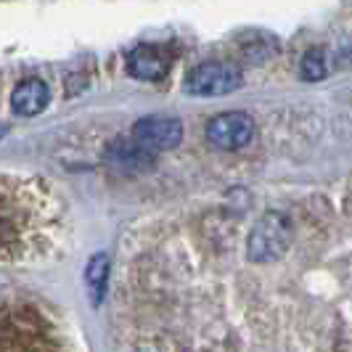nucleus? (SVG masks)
Here are the masks:
<instances>
[{
  "mask_svg": "<svg viewBox=\"0 0 352 352\" xmlns=\"http://www.w3.org/2000/svg\"><path fill=\"white\" fill-rule=\"evenodd\" d=\"M106 162L117 173H143L154 164V151L135 141H114L106 148Z\"/></svg>",
  "mask_w": 352,
  "mask_h": 352,
  "instance_id": "nucleus-6",
  "label": "nucleus"
},
{
  "mask_svg": "<svg viewBox=\"0 0 352 352\" xmlns=\"http://www.w3.org/2000/svg\"><path fill=\"white\" fill-rule=\"evenodd\" d=\"M326 53L323 48H313V51L305 53V58H302V77L305 80H310V82H318V80H323L326 77V58H323Z\"/></svg>",
  "mask_w": 352,
  "mask_h": 352,
  "instance_id": "nucleus-9",
  "label": "nucleus"
},
{
  "mask_svg": "<svg viewBox=\"0 0 352 352\" xmlns=\"http://www.w3.org/2000/svg\"><path fill=\"white\" fill-rule=\"evenodd\" d=\"M254 138V120L247 111H226L207 122V141L223 151H239Z\"/></svg>",
  "mask_w": 352,
  "mask_h": 352,
  "instance_id": "nucleus-3",
  "label": "nucleus"
},
{
  "mask_svg": "<svg viewBox=\"0 0 352 352\" xmlns=\"http://www.w3.org/2000/svg\"><path fill=\"white\" fill-rule=\"evenodd\" d=\"M48 101H51V90L43 80H35V77L19 82L16 90L11 93V109L19 117H35L48 106Z\"/></svg>",
  "mask_w": 352,
  "mask_h": 352,
  "instance_id": "nucleus-7",
  "label": "nucleus"
},
{
  "mask_svg": "<svg viewBox=\"0 0 352 352\" xmlns=\"http://www.w3.org/2000/svg\"><path fill=\"white\" fill-rule=\"evenodd\" d=\"M289 244H292V220L281 212H267L249 233L247 254L252 263H273L286 254Z\"/></svg>",
  "mask_w": 352,
  "mask_h": 352,
  "instance_id": "nucleus-1",
  "label": "nucleus"
},
{
  "mask_svg": "<svg viewBox=\"0 0 352 352\" xmlns=\"http://www.w3.org/2000/svg\"><path fill=\"white\" fill-rule=\"evenodd\" d=\"M133 141L148 151H170L183 141V124L175 117H143L133 127Z\"/></svg>",
  "mask_w": 352,
  "mask_h": 352,
  "instance_id": "nucleus-4",
  "label": "nucleus"
},
{
  "mask_svg": "<svg viewBox=\"0 0 352 352\" xmlns=\"http://www.w3.org/2000/svg\"><path fill=\"white\" fill-rule=\"evenodd\" d=\"M241 85V69L233 61H204L186 77V93L199 98L228 96Z\"/></svg>",
  "mask_w": 352,
  "mask_h": 352,
  "instance_id": "nucleus-2",
  "label": "nucleus"
},
{
  "mask_svg": "<svg viewBox=\"0 0 352 352\" xmlns=\"http://www.w3.org/2000/svg\"><path fill=\"white\" fill-rule=\"evenodd\" d=\"M106 276H109V257L106 254H93L88 267H85V281H88L90 292H93V302L96 305L104 297Z\"/></svg>",
  "mask_w": 352,
  "mask_h": 352,
  "instance_id": "nucleus-8",
  "label": "nucleus"
},
{
  "mask_svg": "<svg viewBox=\"0 0 352 352\" xmlns=\"http://www.w3.org/2000/svg\"><path fill=\"white\" fill-rule=\"evenodd\" d=\"M127 72L135 80L157 82L170 72V58H167L164 48H159V45H138L127 56Z\"/></svg>",
  "mask_w": 352,
  "mask_h": 352,
  "instance_id": "nucleus-5",
  "label": "nucleus"
}]
</instances>
